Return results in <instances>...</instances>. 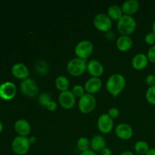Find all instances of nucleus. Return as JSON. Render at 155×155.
<instances>
[{
  "instance_id": "5",
  "label": "nucleus",
  "mask_w": 155,
  "mask_h": 155,
  "mask_svg": "<svg viewBox=\"0 0 155 155\" xmlns=\"http://www.w3.org/2000/svg\"><path fill=\"white\" fill-rule=\"evenodd\" d=\"M29 139L25 136H18L12 142V149L17 155H25L30 150Z\"/></svg>"
},
{
  "instance_id": "23",
  "label": "nucleus",
  "mask_w": 155,
  "mask_h": 155,
  "mask_svg": "<svg viewBox=\"0 0 155 155\" xmlns=\"http://www.w3.org/2000/svg\"><path fill=\"white\" fill-rule=\"evenodd\" d=\"M134 149L137 154L140 155H145L148 152L150 148L148 142L143 140H140L136 142V143L135 144Z\"/></svg>"
},
{
  "instance_id": "24",
  "label": "nucleus",
  "mask_w": 155,
  "mask_h": 155,
  "mask_svg": "<svg viewBox=\"0 0 155 155\" xmlns=\"http://www.w3.org/2000/svg\"><path fill=\"white\" fill-rule=\"evenodd\" d=\"M35 70L39 75L45 76L48 73V65L45 61H38L35 64Z\"/></svg>"
},
{
  "instance_id": "2",
  "label": "nucleus",
  "mask_w": 155,
  "mask_h": 155,
  "mask_svg": "<svg viewBox=\"0 0 155 155\" xmlns=\"http://www.w3.org/2000/svg\"><path fill=\"white\" fill-rule=\"evenodd\" d=\"M136 21L133 17L124 15L117 21V30L121 35L130 36L136 30Z\"/></svg>"
},
{
  "instance_id": "34",
  "label": "nucleus",
  "mask_w": 155,
  "mask_h": 155,
  "mask_svg": "<svg viewBox=\"0 0 155 155\" xmlns=\"http://www.w3.org/2000/svg\"><path fill=\"white\" fill-rule=\"evenodd\" d=\"M101 154L102 155H112V151L109 148H104V149L101 151Z\"/></svg>"
},
{
  "instance_id": "7",
  "label": "nucleus",
  "mask_w": 155,
  "mask_h": 155,
  "mask_svg": "<svg viewBox=\"0 0 155 155\" xmlns=\"http://www.w3.org/2000/svg\"><path fill=\"white\" fill-rule=\"evenodd\" d=\"M96 106V98L92 94L85 93L80 98L78 107L83 114H89L95 109Z\"/></svg>"
},
{
  "instance_id": "21",
  "label": "nucleus",
  "mask_w": 155,
  "mask_h": 155,
  "mask_svg": "<svg viewBox=\"0 0 155 155\" xmlns=\"http://www.w3.org/2000/svg\"><path fill=\"white\" fill-rule=\"evenodd\" d=\"M54 84H55L56 88L59 91H61V92L69 90L70 82L68 77H65V76L60 75L57 77V78L55 79V81H54Z\"/></svg>"
},
{
  "instance_id": "12",
  "label": "nucleus",
  "mask_w": 155,
  "mask_h": 155,
  "mask_svg": "<svg viewBox=\"0 0 155 155\" xmlns=\"http://www.w3.org/2000/svg\"><path fill=\"white\" fill-rule=\"evenodd\" d=\"M115 133L119 139L123 140H128L133 136V128L129 124L122 123L118 124L115 128Z\"/></svg>"
},
{
  "instance_id": "13",
  "label": "nucleus",
  "mask_w": 155,
  "mask_h": 155,
  "mask_svg": "<svg viewBox=\"0 0 155 155\" xmlns=\"http://www.w3.org/2000/svg\"><path fill=\"white\" fill-rule=\"evenodd\" d=\"M102 86V82L99 77H90L86 80L84 85V89L86 93L93 94L97 93L100 91Z\"/></svg>"
},
{
  "instance_id": "26",
  "label": "nucleus",
  "mask_w": 155,
  "mask_h": 155,
  "mask_svg": "<svg viewBox=\"0 0 155 155\" xmlns=\"http://www.w3.org/2000/svg\"><path fill=\"white\" fill-rule=\"evenodd\" d=\"M147 101L151 105H155V86L148 87L145 93Z\"/></svg>"
},
{
  "instance_id": "39",
  "label": "nucleus",
  "mask_w": 155,
  "mask_h": 155,
  "mask_svg": "<svg viewBox=\"0 0 155 155\" xmlns=\"http://www.w3.org/2000/svg\"><path fill=\"white\" fill-rule=\"evenodd\" d=\"M152 32L155 34V20L154 21V22H153V24H152Z\"/></svg>"
},
{
  "instance_id": "19",
  "label": "nucleus",
  "mask_w": 155,
  "mask_h": 155,
  "mask_svg": "<svg viewBox=\"0 0 155 155\" xmlns=\"http://www.w3.org/2000/svg\"><path fill=\"white\" fill-rule=\"evenodd\" d=\"M91 150L97 152H101L104 148H106V141L102 137V136L100 135H95L91 139Z\"/></svg>"
},
{
  "instance_id": "27",
  "label": "nucleus",
  "mask_w": 155,
  "mask_h": 155,
  "mask_svg": "<svg viewBox=\"0 0 155 155\" xmlns=\"http://www.w3.org/2000/svg\"><path fill=\"white\" fill-rule=\"evenodd\" d=\"M51 101V95L50 94L47 93V92H42V94H40V95L39 96L38 98V102L42 107H47L48 103Z\"/></svg>"
},
{
  "instance_id": "30",
  "label": "nucleus",
  "mask_w": 155,
  "mask_h": 155,
  "mask_svg": "<svg viewBox=\"0 0 155 155\" xmlns=\"http://www.w3.org/2000/svg\"><path fill=\"white\" fill-rule=\"evenodd\" d=\"M107 114L112 118V119H115L117 118L120 115V110L117 107H112L107 111Z\"/></svg>"
},
{
  "instance_id": "4",
  "label": "nucleus",
  "mask_w": 155,
  "mask_h": 155,
  "mask_svg": "<svg viewBox=\"0 0 155 155\" xmlns=\"http://www.w3.org/2000/svg\"><path fill=\"white\" fill-rule=\"evenodd\" d=\"M94 51V45L89 40H82L79 42L74 48V52L77 58L86 60L89 58Z\"/></svg>"
},
{
  "instance_id": "25",
  "label": "nucleus",
  "mask_w": 155,
  "mask_h": 155,
  "mask_svg": "<svg viewBox=\"0 0 155 155\" xmlns=\"http://www.w3.org/2000/svg\"><path fill=\"white\" fill-rule=\"evenodd\" d=\"M77 148L80 151H88L91 148L90 140L86 137H81L77 141Z\"/></svg>"
},
{
  "instance_id": "29",
  "label": "nucleus",
  "mask_w": 155,
  "mask_h": 155,
  "mask_svg": "<svg viewBox=\"0 0 155 155\" xmlns=\"http://www.w3.org/2000/svg\"><path fill=\"white\" fill-rule=\"evenodd\" d=\"M145 41L148 45H155V34L153 32L147 33L146 36H145Z\"/></svg>"
},
{
  "instance_id": "8",
  "label": "nucleus",
  "mask_w": 155,
  "mask_h": 155,
  "mask_svg": "<svg viewBox=\"0 0 155 155\" xmlns=\"http://www.w3.org/2000/svg\"><path fill=\"white\" fill-rule=\"evenodd\" d=\"M93 24L95 28L101 32L107 33L112 27V20L107 14H97L93 19Z\"/></svg>"
},
{
  "instance_id": "36",
  "label": "nucleus",
  "mask_w": 155,
  "mask_h": 155,
  "mask_svg": "<svg viewBox=\"0 0 155 155\" xmlns=\"http://www.w3.org/2000/svg\"><path fill=\"white\" fill-rule=\"evenodd\" d=\"M28 139H29V142H30V145H31V144H34L35 142H36V137H34V136H30V137L28 138Z\"/></svg>"
},
{
  "instance_id": "41",
  "label": "nucleus",
  "mask_w": 155,
  "mask_h": 155,
  "mask_svg": "<svg viewBox=\"0 0 155 155\" xmlns=\"http://www.w3.org/2000/svg\"><path fill=\"white\" fill-rule=\"evenodd\" d=\"M0 101H1V98H0Z\"/></svg>"
},
{
  "instance_id": "16",
  "label": "nucleus",
  "mask_w": 155,
  "mask_h": 155,
  "mask_svg": "<svg viewBox=\"0 0 155 155\" xmlns=\"http://www.w3.org/2000/svg\"><path fill=\"white\" fill-rule=\"evenodd\" d=\"M14 128L18 136H25V137H27L31 131V127H30V123L24 119L18 120L15 123Z\"/></svg>"
},
{
  "instance_id": "17",
  "label": "nucleus",
  "mask_w": 155,
  "mask_h": 155,
  "mask_svg": "<svg viewBox=\"0 0 155 155\" xmlns=\"http://www.w3.org/2000/svg\"><path fill=\"white\" fill-rule=\"evenodd\" d=\"M120 7L124 15L132 16L139 11L140 3L138 0H127L123 3Z\"/></svg>"
},
{
  "instance_id": "10",
  "label": "nucleus",
  "mask_w": 155,
  "mask_h": 155,
  "mask_svg": "<svg viewBox=\"0 0 155 155\" xmlns=\"http://www.w3.org/2000/svg\"><path fill=\"white\" fill-rule=\"evenodd\" d=\"M58 102L61 107L66 110L73 108L76 104V97L70 90L61 92L59 94Z\"/></svg>"
},
{
  "instance_id": "1",
  "label": "nucleus",
  "mask_w": 155,
  "mask_h": 155,
  "mask_svg": "<svg viewBox=\"0 0 155 155\" xmlns=\"http://www.w3.org/2000/svg\"><path fill=\"white\" fill-rule=\"evenodd\" d=\"M106 89L114 97L122 92L126 86V79L122 74H114L109 77L106 82Z\"/></svg>"
},
{
  "instance_id": "40",
  "label": "nucleus",
  "mask_w": 155,
  "mask_h": 155,
  "mask_svg": "<svg viewBox=\"0 0 155 155\" xmlns=\"http://www.w3.org/2000/svg\"><path fill=\"white\" fill-rule=\"evenodd\" d=\"M2 130H3V124H2V123L0 121V134L2 133Z\"/></svg>"
},
{
  "instance_id": "28",
  "label": "nucleus",
  "mask_w": 155,
  "mask_h": 155,
  "mask_svg": "<svg viewBox=\"0 0 155 155\" xmlns=\"http://www.w3.org/2000/svg\"><path fill=\"white\" fill-rule=\"evenodd\" d=\"M72 93L74 94V96L77 98H81L85 93H86V90L84 89V86H81V85H74V87H73L72 90H71Z\"/></svg>"
},
{
  "instance_id": "3",
  "label": "nucleus",
  "mask_w": 155,
  "mask_h": 155,
  "mask_svg": "<svg viewBox=\"0 0 155 155\" xmlns=\"http://www.w3.org/2000/svg\"><path fill=\"white\" fill-rule=\"evenodd\" d=\"M87 63L86 60L74 58L68 61L67 70L73 77H80L87 71Z\"/></svg>"
},
{
  "instance_id": "14",
  "label": "nucleus",
  "mask_w": 155,
  "mask_h": 155,
  "mask_svg": "<svg viewBox=\"0 0 155 155\" xmlns=\"http://www.w3.org/2000/svg\"><path fill=\"white\" fill-rule=\"evenodd\" d=\"M12 74L15 78L24 80L29 78L30 71L24 64L16 63L12 67Z\"/></svg>"
},
{
  "instance_id": "15",
  "label": "nucleus",
  "mask_w": 155,
  "mask_h": 155,
  "mask_svg": "<svg viewBox=\"0 0 155 155\" xmlns=\"http://www.w3.org/2000/svg\"><path fill=\"white\" fill-rule=\"evenodd\" d=\"M87 71L92 77H100L104 73V66L99 61L92 59L87 63Z\"/></svg>"
},
{
  "instance_id": "6",
  "label": "nucleus",
  "mask_w": 155,
  "mask_h": 155,
  "mask_svg": "<svg viewBox=\"0 0 155 155\" xmlns=\"http://www.w3.org/2000/svg\"><path fill=\"white\" fill-rule=\"evenodd\" d=\"M20 89H21V92L25 96L29 97V98H34L37 96L39 91L37 83L35 80L30 77L21 81Z\"/></svg>"
},
{
  "instance_id": "33",
  "label": "nucleus",
  "mask_w": 155,
  "mask_h": 155,
  "mask_svg": "<svg viewBox=\"0 0 155 155\" xmlns=\"http://www.w3.org/2000/svg\"><path fill=\"white\" fill-rule=\"evenodd\" d=\"M58 105L57 102H55V101L51 100V101L48 104L46 108L48 109V110H50V111H55L58 109Z\"/></svg>"
},
{
  "instance_id": "37",
  "label": "nucleus",
  "mask_w": 155,
  "mask_h": 155,
  "mask_svg": "<svg viewBox=\"0 0 155 155\" xmlns=\"http://www.w3.org/2000/svg\"><path fill=\"white\" fill-rule=\"evenodd\" d=\"M120 155H134V154L130 151H124L121 153Z\"/></svg>"
},
{
  "instance_id": "35",
  "label": "nucleus",
  "mask_w": 155,
  "mask_h": 155,
  "mask_svg": "<svg viewBox=\"0 0 155 155\" xmlns=\"http://www.w3.org/2000/svg\"><path fill=\"white\" fill-rule=\"evenodd\" d=\"M80 155H97V154L95 151H93L92 150L89 149V150H88V151H83V152H81Z\"/></svg>"
},
{
  "instance_id": "9",
  "label": "nucleus",
  "mask_w": 155,
  "mask_h": 155,
  "mask_svg": "<svg viewBox=\"0 0 155 155\" xmlns=\"http://www.w3.org/2000/svg\"><path fill=\"white\" fill-rule=\"evenodd\" d=\"M17 87L12 82L7 81L0 84V98L5 101H10L15 97Z\"/></svg>"
},
{
  "instance_id": "31",
  "label": "nucleus",
  "mask_w": 155,
  "mask_h": 155,
  "mask_svg": "<svg viewBox=\"0 0 155 155\" xmlns=\"http://www.w3.org/2000/svg\"><path fill=\"white\" fill-rule=\"evenodd\" d=\"M147 56H148L149 61H151L153 64H155V45L149 48V50L148 51Z\"/></svg>"
},
{
  "instance_id": "11",
  "label": "nucleus",
  "mask_w": 155,
  "mask_h": 155,
  "mask_svg": "<svg viewBox=\"0 0 155 155\" xmlns=\"http://www.w3.org/2000/svg\"><path fill=\"white\" fill-rule=\"evenodd\" d=\"M97 127L101 133L107 134L112 130L114 127L113 119L107 114H102L98 117Z\"/></svg>"
},
{
  "instance_id": "20",
  "label": "nucleus",
  "mask_w": 155,
  "mask_h": 155,
  "mask_svg": "<svg viewBox=\"0 0 155 155\" xmlns=\"http://www.w3.org/2000/svg\"><path fill=\"white\" fill-rule=\"evenodd\" d=\"M133 39L129 36L121 35L117 38L116 42L117 47L121 51H127L133 46Z\"/></svg>"
},
{
  "instance_id": "32",
  "label": "nucleus",
  "mask_w": 155,
  "mask_h": 155,
  "mask_svg": "<svg viewBox=\"0 0 155 155\" xmlns=\"http://www.w3.org/2000/svg\"><path fill=\"white\" fill-rule=\"evenodd\" d=\"M145 83L148 85V87L155 86V76L154 74H148L145 78Z\"/></svg>"
},
{
  "instance_id": "18",
  "label": "nucleus",
  "mask_w": 155,
  "mask_h": 155,
  "mask_svg": "<svg viewBox=\"0 0 155 155\" xmlns=\"http://www.w3.org/2000/svg\"><path fill=\"white\" fill-rule=\"evenodd\" d=\"M148 61L149 60L147 54L144 53H138L132 59V66L137 71H142L148 66Z\"/></svg>"
},
{
  "instance_id": "22",
  "label": "nucleus",
  "mask_w": 155,
  "mask_h": 155,
  "mask_svg": "<svg viewBox=\"0 0 155 155\" xmlns=\"http://www.w3.org/2000/svg\"><path fill=\"white\" fill-rule=\"evenodd\" d=\"M107 15L111 20L118 21L124 15V13H123L120 6L117 5H112L109 6Z\"/></svg>"
},
{
  "instance_id": "38",
  "label": "nucleus",
  "mask_w": 155,
  "mask_h": 155,
  "mask_svg": "<svg viewBox=\"0 0 155 155\" xmlns=\"http://www.w3.org/2000/svg\"><path fill=\"white\" fill-rule=\"evenodd\" d=\"M145 155H155V148H151Z\"/></svg>"
}]
</instances>
